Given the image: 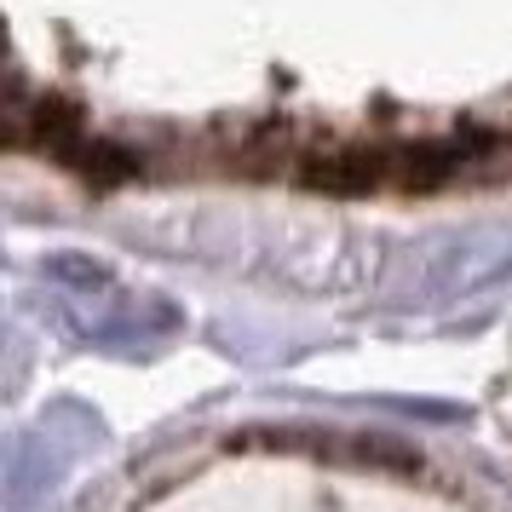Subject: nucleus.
Returning a JSON list of instances; mask_svg holds the SVG:
<instances>
[{
    "label": "nucleus",
    "instance_id": "f257e3e1",
    "mask_svg": "<svg viewBox=\"0 0 512 512\" xmlns=\"http://www.w3.org/2000/svg\"><path fill=\"white\" fill-rule=\"evenodd\" d=\"M294 179L317 196H363V190L397 185V150H369V144H334V150H311Z\"/></svg>",
    "mask_w": 512,
    "mask_h": 512
}]
</instances>
